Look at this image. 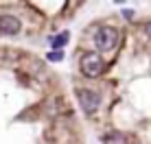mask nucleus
I'll return each mask as SVG.
<instances>
[{
	"label": "nucleus",
	"instance_id": "8",
	"mask_svg": "<svg viewBox=\"0 0 151 144\" xmlns=\"http://www.w3.org/2000/svg\"><path fill=\"white\" fill-rule=\"evenodd\" d=\"M145 35H147V37H151V22L145 26Z\"/></svg>",
	"mask_w": 151,
	"mask_h": 144
},
{
	"label": "nucleus",
	"instance_id": "4",
	"mask_svg": "<svg viewBox=\"0 0 151 144\" xmlns=\"http://www.w3.org/2000/svg\"><path fill=\"white\" fill-rule=\"evenodd\" d=\"M20 29H22V22L15 15H0V35L2 37H13L20 33Z\"/></svg>",
	"mask_w": 151,
	"mask_h": 144
},
{
	"label": "nucleus",
	"instance_id": "3",
	"mask_svg": "<svg viewBox=\"0 0 151 144\" xmlns=\"http://www.w3.org/2000/svg\"><path fill=\"white\" fill-rule=\"evenodd\" d=\"M77 98H79V105H81V109L86 111V114H94L99 109V105H101V98H99V94L94 90L81 87V90L77 92Z\"/></svg>",
	"mask_w": 151,
	"mask_h": 144
},
{
	"label": "nucleus",
	"instance_id": "7",
	"mask_svg": "<svg viewBox=\"0 0 151 144\" xmlns=\"http://www.w3.org/2000/svg\"><path fill=\"white\" fill-rule=\"evenodd\" d=\"M64 59V53L61 50H55V53H48V61H61Z\"/></svg>",
	"mask_w": 151,
	"mask_h": 144
},
{
	"label": "nucleus",
	"instance_id": "6",
	"mask_svg": "<svg viewBox=\"0 0 151 144\" xmlns=\"http://www.w3.org/2000/svg\"><path fill=\"white\" fill-rule=\"evenodd\" d=\"M66 42H68V33H61V35H57V37H53V48H61Z\"/></svg>",
	"mask_w": 151,
	"mask_h": 144
},
{
	"label": "nucleus",
	"instance_id": "5",
	"mask_svg": "<svg viewBox=\"0 0 151 144\" xmlns=\"http://www.w3.org/2000/svg\"><path fill=\"white\" fill-rule=\"evenodd\" d=\"M103 144H129L127 140V135L121 131H112V133H107L105 138H103Z\"/></svg>",
	"mask_w": 151,
	"mask_h": 144
},
{
	"label": "nucleus",
	"instance_id": "1",
	"mask_svg": "<svg viewBox=\"0 0 151 144\" xmlns=\"http://www.w3.org/2000/svg\"><path fill=\"white\" fill-rule=\"evenodd\" d=\"M94 44L101 53H107V50H114V46L118 44V31L114 26H101L94 33Z\"/></svg>",
	"mask_w": 151,
	"mask_h": 144
},
{
	"label": "nucleus",
	"instance_id": "2",
	"mask_svg": "<svg viewBox=\"0 0 151 144\" xmlns=\"http://www.w3.org/2000/svg\"><path fill=\"white\" fill-rule=\"evenodd\" d=\"M103 68H105V61L99 53H86L81 57V72L90 79H96L103 72Z\"/></svg>",
	"mask_w": 151,
	"mask_h": 144
}]
</instances>
